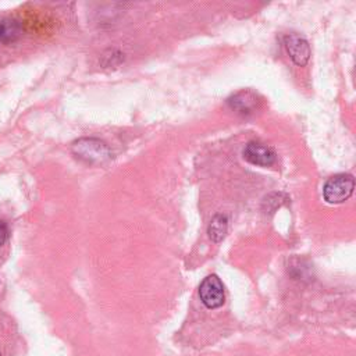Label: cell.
I'll return each instance as SVG.
<instances>
[{"instance_id":"obj_1","label":"cell","mask_w":356,"mask_h":356,"mask_svg":"<svg viewBox=\"0 0 356 356\" xmlns=\"http://www.w3.org/2000/svg\"><path fill=\"white\" fill-rule=\"evenodd\" d=\"M72 154L88 164H103L111 159L108 146L97 138H81L71 145Z\"/></svg>"},{"instance_id":"obj_2","label":"cell","mask_w":356,"mask_h":356,"mask_svg":"<svg viewBox=\"0 0 356 356\" xmlns=\"http://www.w3.org/2000/svg\"><path fill=\"white\" fill-rule=\"evenodd\" d=\"M355 189L353 177L349 174H337L331 177L323 188V196L327 203L338 204L348 200Z\"/></svg>"},{"instance_id":"obj_3","label":"cell","mask_w":356,"mask_h":356,"mask_svg":"<svg viewBox=\"0 0 356 356\" xmlns=\"http://www.w3.org/2000/svg\"><path fill=\"white\" fill-rule=\"evenodd\" d=\"M199 296L207 309H218L224 305L225 293L221 280L216 274L207 275L199 285Z\"/></svg>"},{"instance_id":"obj_4","label":"cell","mask_w":356,"mask_h":356,"mask_svg":"<svg viewBox=\"0 0 356 356\" xmlns=\"http://www.w3.org/2000/svg\"><path fill=\"white\" fill-rule=\"evenodd\" d=\"M284 46H285L291 60L298 67H303L307 64V61L310 58V46L303 36H300L295 32L288 33L284 38Z\"/></svg>"},{"instance_id":"obj_5","label":"cell","mask_w":356,"mask_h":356,"mask_svg":"<svg viewBox=\"0 0 356 356\" xmlns=\"http://www.w3.org/2000/svg\"><path fill=\"white\" fill-rule=\"evenodd\" d=\"M243 157L249 163L254 165H261V167H268L275 163V152L259 142H249L245 149H243Z\"/></svg>"},{"instance_id":"obj_6","label":"cell","mask_w":356,"mask_h":356,"mask_svg":"<svg viewBox=\"0 0 356 356\" xmlns=\"http://www.w3.org/2000/svg\"><path fill=\"white\" fill-rule=\"evenodd\" d=\"M22 36V25L14 18L0 19V43L11 44Z\"/></svg>"},{"instance_id":"obj_7","label":"cell","mask_w":356,"mask_h":356,"mask_svg":"<svg viewBox=\"0 0 356 356\" xmlns=\"http://www.w3.org/2000/svg\"><path fill=\"white\" fill-rule=\"evenodd\" d=\"M228 103L231 104L232 108H235L238 113H242V114H248V113H252L256 107V96L252 93V92H239L236 95H234Z\"/></svg>"},{"instance_id":"obj_8","label":"cell","mask_w":356,"mask_h":356,"mask_svg":"<svg viewBox=\"0 0 356 356\" xmlns=\"http://www.w3.org/2000/svg\"><path fill=\"white\" fill-rule=\"evenodd\" d=\"M228 231V218L224 214H217L211 218L209 228H207V234L210 236V239L216 243L221 242Z\"/></svg>"},{"instance_id":"obj_9","label":"cell","mask_w":356,"mask_h":356,"mask_svg":"<svg viewBox=\"0 0 356 356\" xmlns=\"http://www.w3.org/2000/svg\"><path fill=\"white\" fill-rule=\"evenodd\" d=\"M7 238H8V228H7V224H6L3 220H0V246H3V245L6 243Z\"/></svg>"},{"instance_id":"obj_10","label":"cell","mask_w":356,"mask_h":356,"mask_svg":"<svg viewBox=\"0 0 356 356\" xmlns=\"http://www.w3.org/2000/svg\"><path fill=\"white\" fill-rule=\"evenodd\" d=\"M0 356H1V355H0Z\"/></svg>"}]
</instances>
